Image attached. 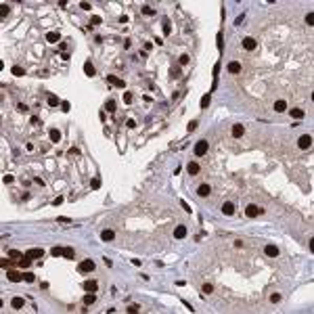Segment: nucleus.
I'll return each instance as SVG.
<instances>
[{"instance_id": "nucleus-4", "label": "nucleus", "mask_w": 314, "mask_h": 314, "mask_svg": "<svg viewBox=\"0 0 314 314\" xmlns=\"http://www.w3.org/2000/svg\"><path fill=\"white\" fill-rule=\"evenodd\" d=\"M78 270H80V272H92V270H94V262H92V260H84V262H80Z\"/></svg>"}, {"instance_id": "nucleus-18", "label": "nucleus", "mask_w": 314, "mask_h": 314, "mask_svg": "<svg viewBox=\"0 0 314 314\" xmlns=\"http://www.w3.org/2000/svg\"><path fill=\"white\" fill-rule=\"evenodd\" d=\"M84 73H86L88 78H92V76L96 73V71H94V65H92L90 61H86V63H84Z\"/></svg>"}, {"instance_id": "nucleus-2", "label": "nucleus", "mask_w": 314, "mask_h": 314, "mask_svg": "<svg viewBox=\"0 0 314 314\" xmlns=\"http://www.w3.org/2000/svg\"><path fill=\"white\" fill-rule=\"evenodd\" d=\"M297 147H300V149H310V147H312V136L310 134H302L300 138H297Z\"/></svg>"}, {"instance_id": "nucleus-46", "label": "nucleus", "mask_w": 314, "mask_h": 314, "mask_svg": "<svg viewBox=\"0 0 314 314\" xmlns=\"http://www.w3.org/2000/svg\"><path fill=\"white\" fill-rule=\"evenodd\" d=\"M124 101H126V103H132V94H130V92H124Z\"/></svg>"}, {"instance_id": "nucleus-45", "label": "nucleus", "mask_w": 314, "mask_h": 314, "mask_svg": "<svg viewBox=\"0 0 314 314\" xmlns=\"http://www.w3.org/2000/svg\"><path fill=\"white\" fill-rule=\"evenodd\" d=\"M142 13H145V15H153V13H155V8H151V6H145V8H142Z\"/></svg>"}, {"instance_id": "nucleus-11", "label": "nucleus", "mask_w": 314, "mask_h": 314, "mask_svg": "<svg viewBox=\"0 0 314 314\" xmlns=\"http://www.w3.org/2000/svg\"><path fill=\"white\" fill-rule=\"evenodd\" d=\"M226 69H228V73H239V71H241V63H239V61H230Z\"/></svg>"}, {"instance_id": "nucleus-20", "label": "nucleus", "mask_w": 314, "mask_h": 314, "mask_svg": "<svg viewBox=\"0 0 314 314\" xmlns=\"http://www.w3.org/2000/svg\"><path fill=\"white\" fill-rule=\"evenodd\" d=\"M96 281H86L84 283V291H88V293H92V291H96Z\"/></svg>"}, {"instance_id": "nucleus-14", "label": "nucleus", "mask_w": 314, "mask_h": 314, "mask_svg": "<svg viewBox=\"0 0 314 314\" xmlns=\"http://www.w3.org/2000/svg\"><path fill=\"white\" fill-rule=\"evenodd\" d=\"M264 251H266L268 258H276V256H278V247H276V245H266Z\"/></svg>"}, {"instance_id": "nucleus-30", "label": "nucleus", "mask_w": 314, "mask_h": 314, "mask_svg": "<svg viewBox=\"0 0 314 314\" xmlns=\"http://www.w3.org/2000/svg\"><path fill=\"white\" fill-rule=\"evenodd\" d=\"M170 32H172V25H170V21H168V19H163V34L168 36Z\"/></svg>"}, {"instance_id": "nucleus-21", "label": "nucleus", "mask_w": 314, "mask_h": 314, "mask_svg": "<svg viewBox=\"0 0 314 314\" xmlns=\"http://www.w3.org/2000/svg\"><path fill=\"white\" fill-rule=\"evenodd\" d=\"M285 109H287V103H285V101H276V103H274V111H276V113H283Z\"/></svg>"}, {"instance_id": "nucleus-40", "label": "nucleus", "mask_w": 314, "mask_h": 314, "mask_svg": "<svg viewBox=\"0 0 314 314\" xmlns=\"http://www.w3.org/2000/svg\"><path fill=\"white\" fill-rule=\"evenodd\" d=\"M8 11H11V8H8L6 4H2V8H0V15H2V17H6V15H8Z\"/></svg>"}, {"instance_id": "nucleus-48", "label": "nucleus", "mask_w": 314, "mask_h": 314, "mask_svg": "<svg viewBox=\"0 0 314 314\" xmlns=\"http://www.w3.org/2000/svg\"><path fill=\"white\" fill-rule=\"evenodd\" d=\"M180 76H182L180 69H172V78H180Z\"/></svg>"}, {"instance_id": "nucleus-9", "label": "nucleus", "mask_w": 314, "mask_h": 314, "mask_svg": "<svg viewBox=\"0 0 314 314\" xmlns=\"http://www.w3.org/2000/svg\"><path fill=\"white\" fill-rule=\"evenodd\" d=\"M107 82L113 84V86H117V88H126L124 80H120V78H115V76H107Z\"/></svg>"}, {"instance_id": "nucleus-27", "label": "nucleus", "mask_w": 314, "mask_h": 314, "mask_svg": "<svg viewBox=\"0 0 314 314\" xmlns=\"http://www.w3.org/2000/svg\"><path fill=\"white\" fill-rule=\"evenodd\" d=\"M48 105H50V107H57V105H61V101H59L54 94H50V96H48Z\"/></svg>"}, {"instance_id": "nucleus-32", "label": "nucleus", "mask_w": 314, "mask_h": 314, "mask_svg": "<svg viewBox=\"0 0 314 314\" xmlns=\"http://www.w3.org/2000/svg\"><path fill=\"white\" fill-rule=\"evenodd\" d=\"M50 253H52L54 258H59V256H63V247H52V249H50Z\"/></svg>"}, {"instance_id": "nucleus-35", "label": "nucleus", "mask_w": 314, "mask_h": 314, "mask_svg": "<svg viewBox=\"0 0 314 314\" xmlns=\"http://www.w3.org/2000/svg\"><path fill=\"white\" fill-rule=\"evenodd\" d=\"M201 291H203V293H205V295H210V293H212V291H214V287H212V285H210V283H205V285H203V289H201Z\"/></svg>"}, {"instance_id": "nucleus-12", "label": "nucleus", "mask_w": 314, "mask_h": 314, "mask_svg": "<svg viewBox=\"0 0 314 314\" xmlns=\"http://www.w3.org/2000/svg\"><path fill=\"white\" fill-rule=\"evenodd\" d=\"M256 46H258V42H256L253 38H243V48H245V50H253Z\"/></svg>"}, {"instance_id": "nucleus-3", "label": "nucleus", "mask_w": 314, "mask_h": 314, "mask_svg": "<svg viewBox=\"0 0 314 314\" xmlns=\"http://www.w3.org/2000/svg\"><path fill=\"white\" fill-rule=\"evenodd\" d=\"M205 153H207V140H199V142L195 145V155L201 157V155H205Z\"/></svg>"}, {"instance_id": "nucleus-22", "label": "nucleus", "mask_w": 314, "mask_h": 314, "mask_svg": "<svg viewBox=\"0 0 314 314\" xmlns=\"http://www.w3.org/2000/svg\"><path fill=\"white\" fill-rule=\"evenodd\" d=\"M113 237H115L113 230H103V232H101V239H103V241H113Z\"/></svg>"}, {"instance_id": "nucleus-29", "label": "nucleus", "mask_w": 314, "mask_h": 314, "mask_svg": "<svg viewBox=\"0 0 314 314\" xmlns=\"http://www.w3.org/2000/svg\"><path fill=\"white\" fill-rule=\"evenodd\" d=\"M84 304H86V306L94 304V293H86V295H84Z\"/></svg>"}, {"instance_id": "nucleus-42", "label": "nucleus", "mask_w": 314, "mask_h": 314, "mask_svg": "<svg viewBox=\"0 0 314 314\" xmlns=\"http://www.w3.org/2000/svg\"><path fill=\"white\" fill-rule=\"evenodd\" d=\"M61 109H63V111H65V113H67V111H69V109H71V105H69V103H67V101H63V103H61Z\"/></svg>"}, {"instance_id": "nucleus-23", "label": "nucleus", "mask_w": 314, "mask_h": 314, "mask_svg": "<svg viewBox=\"0 0 314 314\" xmlns=\"http://www.w3.org/2000/svg\"><path fill=\"white\" fill-rule=\"evenodd\" d=\"M63 258H67V260H73V258H76V251H73L71 247H63Z\"/></svg>"}, {"instance_id": "nucleus-31", "label": "nucleus", "mask_w": 314, "mask_h": 314, "mask_svg": "<svg viewBox=\"0 0 314 314\" xmlns=\"http://www.w3.org/2000/svg\"><path fill=\"white\" fill-rule=\"evenodd\" d=\"M105 109H107L109 113H113V111H115V101H107V105H105Z\"/></svg>"}, {"instance_id": "nucleus-38", "label": "nucleus", "mask_w": 314, "mask_h": 314, "mask_svg": "<svg viewBox=\"0 0 314 314\" xmlns=\"http://www.w3.org/2000/svg\"><path fill=\"white\" fill-rule=\"evenodd\" d=\"M270 302H272V304L281 302V293H272V295H270Z\"/></svg>"}, {"instance_id": "nucleus-34", "label": "nucleus", "mask_w": 314, "mask_h": 314, "mask_svg": "<svg viewBox=\"0 0 314 314\" xmlns=\"http://www.w3.org/2000/svg\"><path fill=\"white\" fill-rule=\"evenodd\" d=\"M17 111H19V113H27V111H30V107H27V105H23V103H19V105H17Z\"/></svg>"}, {"instance_id": "nucleus-8", "label": "nucleus", "mask_w": 314, "mask_h": 314, "mask_svg": "<svg viewBox=\"0 0 314 314\" xmlns=\"http://www.w3.org/2000/svg\"><path fill=\"white\" fill-rule=\"evenodd\" d=\"M6 278H8L11 283H19V281H23V274H21V272L11 270V272H6Z\"/></svg>"}, {"instance_id": "nucleus-7", "label": "nucleus", "mask_w": 314, "mask_h": 314, "mask_svg": "<svg viewBox=\"0 0 314 314\" xmlns=\"http://www.w3.org/2000/svg\"><path fill=\"white\" fill-rule=\"evenodd\" d=\"M210 193H212V186H210V184H205V182L199 184V188H197V195H199V197H207Z\"/></svg>"}, {"instance_id": "nucleus-13", "label": "nucleus", "mask_w": 314, "mask_h": 314, "mask_svg": "<svg viewBox=\"0 0 314 314\" xmlns=\"http://www.w3.org/2000/svg\"><path fill=\"white\" fill-rule=\"evenodd\" d=\"M243 134H245V128H243L241 124H235V126H232V136H235V138H241Z\"/></svg>"}, {"instance_id": "nucleus-37", "label": "nucleus", "mask_w": 314, "mask_h": 314, "mask_svg": "<svg viewBox=\"0 0 314 314\" xmlns=\"http://www.w3.org/2000/svg\"><path fill=\"white\" fill-rule=\"evenodd\" d=\"M306 23H308V25H314V13H308V15H306Z\"/></svg>"}, {"instance_id": "nucleus-39", "label": "nucleus", "mask_w": 314, "mask_h": 314, "mask_svg": "<svg viewBox=\"0 0 314 314\" xmlns=\"http://www.w3.org/2000/svg\"><path fill=\"white\" fill-rule=\"evenodd\" d=\"M138 310H140V306H138V304H132V306H128V312H138Z\"/></svg>"}, {"instance_id": "nucleus-41", "label": "nucleus", "mask_w": 314, "mask_h": 314, "mask_svg": "<svg viewBox=\"0 0 314 314\" xmlns=\"http://www.w3.org/2000/svg\"><path fill=\"white\" fill-rule=\"evenodd\" d=\"M98 23H101V17H98V15H94V17L90 19V25H98Z\"/></svg>"}, {"instance_id": "nucleus-25", "label": "nucleus", "mask_w": 314, "mask_h": 314, "mask_svg": "<svg viewBox=\"0 0 314 314\" xmlns=\"http://www.w3.org/2000/svg\"><path fill=\"white\" fill-rule=\"evenodd\" d=\"M8 256H11L13 260H21L25 253H21V251H17V249H11V251H8Z\"/></svg>"}, {"instance_id": "nucleus-33", "label": "nucleus", "mask_w": 314, "mask_h": 314, "mask_svg": "<svg viewBox=\"0 0 314 314\" xmlns=\"http://www.w3.org/2000/svg\"><path fill=\"white\" fill-rule=\"evenodd\" d=\"M23 281H27V283H34V281H36V276H34L32 272H23Z\"/></svg>"}, {"instance_id": "nucleus-5", "label": "nucleus", "mask_w": 314, "mask_h": 314, "mask_svg": "<svg viewBox=\"0 0 314 314\" xmlns=\"http://www.w3.org/2000/svg\"><path fill=\"white\" fill-rule=\"evenodd\" d=\"M25 256H27L30 260H38V258H42V256H44V251H42V249H38V247H34V249H27V251H25Z\"/></svg>"}, {"instance_id": "nucleus-28", "label": "nucleus", "mask_w": 314, "mask_h": 314, "mask_svg": "<svg viewBox=\"0 0 314 314\" xmlns=\"http://www.w3.org/2000/svg\"><path fill=\"white\" fill-rule=\"evenodd\" d=\"M210 101H212V98H210V94H203V96H201V109H207Z\"/></svg>"}, {"instance_id": "nucleus-36", "label": "nucleus", "mask_w": 314, "mask_h": 314, "mask_svg": "<svg viewBox=\"0 0 314 314\" xmlns=\"http://www.w3.org/2000/svg\"><path fill=\"white\" fill-rule=\"evenodd\" d=\"M178 63H180V65H188V54H180Z\"/></svg>"}, {"instance_id": "nucleus-44", "label": "nucleus", "mask_w": 314, "mask_h": 314, "mask_svg": "<svg viewBox=\"0 0 314 314\" xmlns=\"http://www.w3.org/2000/svg\"><path fill=\"white\" fill-rule=\"evenodd\" d=\"M2 182H4V184H11V182H13V176H11V174H4Z\"/></svg>"}, {"instance_id": "nucleus-43", "label": "nucleus", "mask_w": 314, "mask_h": 314, "mask_svg": "<svg viewBox=\"0 0 314 314\" xmlns=\"http://www.w3.org/2000/svg\"><path fill=\"white\" fill-rule=\"evenodd\" d=\"M180 205H182V207H184V212H188V214H191V210H193V207H191V205H188V203H186V201H184V199H182V201H180Z\"/></svg>"}, {"instance_id": "nucleus-47", "label": "nucleus", "mask_w": 314, "mask_h": 314, "mask_svg": "<svg viewBox=\"0 0 314 314\" xmlns=\"http://www.w3.org/2000/svg\"><path fill=\"white\" fill-rule=\"evenodd\" d=\"M80 6H82L84 11H90V8H92V6H90V2H80Z\"/></svg>"}, {"instance_id": "nucleus-26", "label": "nucleus", "mask_w": 314, "mask_h": 314, "mask_svg": "<svg viewBox=\"0 0 314 314\" xmlns=\"http://www.w3.org/2000/svg\"><path fill=\"white\" fill-rule=\"evenodd\" d=\"M11 71H13V76H17V78H21V76L25 73V71H23V67H19V65H15Z\"/></svg>"}, {"instance_id": "nucleus-50", "label": "nucleus", "mask_w": 314, "mask_h": 314, "mask_svg": "<svg viewBox=\"0 0 314 314\" xmlns=\"http://www.w3.org/2000/svg\"><path fill=\"white\" fill-rule=\"evenodd\" d=\"M61 203H63V197H57V199L52 201V205H54V207H57V205H61Z\"/></svg>"}, {"instance_id": "nucleus-16", "label": "nucleus", "mask_w": 314, "mask_h": 314, "mask_svg": "<svg viewBox=\"0 0 314 314\" xmlns=\"http://www.w3.org/2000/svg\"><path fill=\"white\" fill-rule=\"evenodd\" d=\"M46 40H48L50 44H57V42L61 40V36H59L57 32H48V34H46Z\"/></svg>"}, {"instance_id": "nucleus-17", "label": "nucleus", "mask_w": 314, "mask_h": 314, "mask_svg": "<svg viewBox=\"0 0 314 314\" xmlns=\"http://www.w3.org/2000/svg\"><path fill=\"white\" fill-rule=\"evenodd\" d=\"M186 170H188L191 176H195V174H199V163H197V161H191V163L186 166Z\"/></svg>"}, {"instance_id": "nucleus-51", "label": "nucleus", "mask_w": 314, "mask_h": 314, "mask_svg": "<svg viewBox=\"0 0 314 314\" xmlns=\"http://www.w3.org/2000/svg\"><path fill=\"white\" fill-rule=\"evenodd\" d=\"M98 186H101V180L94 178V180H92V188H98Z\"/></svg>"}, {"instance_id": "nucleus-24", "label": "nucleus", "mask_w": 314, "mask_h": 314, "mask_svg": "<svg viewBox=\"0 0 314 314\" xmlns=\"http://www.w3.org/2000/svg\"><path fill=\"white\" fill-rule=\"evenodd\" d=\"M291 117L302 120V117H304V109H291Z\"/></svg>"}, {"instance_id": "nucleus-1", "label": "nucleus", "mask_w": 314, "mask_h": 314, "mask_svg": "<svg viewBox=\"0 0 314 314\" xmlns=\"http://www.w3.org/2000/svg\"><path fill=\"white\" fill-rule=\"evenodd\" d=\"M260 214H264V207H258V205H247L245 207V216L247 218H256V216H260Z\"/></svg>"}, {"instance_id": "nucleus-52", "label": "nucleus", "mask_w": 314, "mask_h": 314, "mask_svg": "<svg viewBox=\"0 0 314 314\" xmlns=\"http://www.w3.org/2000/svg\"><path fill=\"white\" fill-rule=\"evenodd\" d=\"M126 126H128V128H136V122H134V120H128V122H126Z\"/></svg>"}, {"instance_id": "nucleus-10", "label": "nucleus", "mask_w": 314, "mask_h": 314, "mask_svg": "<svg viewBox=\"0 0 314 314\" xmlns=\"http://www.w3.org/2000/svg\"><path fill=\"white\" fill-rule=\"evenodd\" d=\"M222 214H226V216H232V214H235V205H232L230 201H224V203H222Z\"/></svg>"}, {"instance_id": "nucleus-19", "label": "nucleus", "mask_w": 314, "mask_h": 314, "mask_svg": "<svg viewBox=\"0 0 314 314\" xmlns=\"http://www.w3.org/2000/svg\"><path fill=\"white\" fill-rule=\"evenodd\" d=\"M174 237H176V239H184V237H186V226H176Z\"/></svg>"}, {"instance_id": "nucleus-6", "label": "nucleus", "mask_w": 314, "mask_h": 314, "mask_svg": "<svg viewBox=\"0 0 314 314\" xmlns=\"http://www.w3.org/2000/svg\"><path fill=\"white\" fill-rule=\"evenodd\" d=\"M23 306H25V300H23V297H19V295H17V297H13V300H11V308H13V310H21Z\"/></svg>"}, {"instance_id": "nucleus-49", "label": "nucleus", "mask_w": 314, "mask_h": 314, "mask_svg": "<svg viewBox=\"0 0 314 314\" xmlns=\"http://www.w3.org/2000/svg\"><path fill=\"white\" fill-rule=\"evenodd\" d=\"M186 128H188V132H193V130H195V128H197V122H191V124H188V126H186Z\"/></svg>"}, {"instance_id": "nucleus-15", "label": "nucleus", "mask_w": 314, "mask_h": 314, "mask_svg": "<svg viewBox=\"0 0 314 314\" xmlns=\"http://www.w3.org/2000/svg\"><path fill=\"white\" fill-rule=\"evenodd\" d=\"M48 136H50L52 142H59V140H61V132H59L57 128H50V130H48Z\"/></svg>"}]
</instances>
